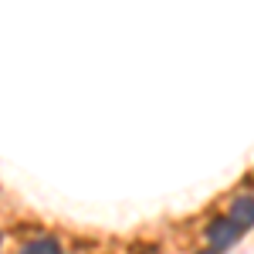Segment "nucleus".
Segmentation results:
<instances>
[{"instance_id": "obj_3", "label": "nucleus", "mask_w": 254, "mask_h": 254, "mask_svg": "<svg viewBox=\"0 0 254 254\" xmlns=\"http://www.w3.org/2000/svg\"><path fill=\"white\" fill-rule=\"evenodd\" d=\"M24 251H27V254H58L61 244L55 241V237H38V241H27Z\"/></svg>"}, {"instance_id": "obj_2", "label": "nucleus", "mask_w": 254, "mask_h": 254, "mask_svg": "<svg viewBox=\"0 0 254 254\" xmlns=\"http://www.w3.org/2000/svg\"><path fill=\"white\" fill-rule=\"evenodd\" d=\"M231 220L241 231L254 227V196H237L234 203H231Z\"/></svg>"}, {"instance_id": "obj_1", "label": "nucleus", "mask_w": 254, "mask_h": 254, "mask_svg": "<svg viewBox=\"0 0 254 254\" xmlns=\"http://www.w3.org/2000/svg\"><path fill=\"white\" fill-rule=\"evenodd\" d=\"M237 237H241V227H237L231 217H227V220H214V224L207 227V244H210L214 251H227V248H234Z\"/></svg>"}]
</instances>
